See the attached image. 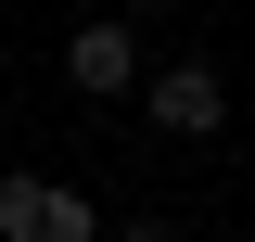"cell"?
<instances>
[{
    "label": "cell",
    "mask_w": 255,
    "mask_h": 242,
    "mask_svg": "<svg viewBox=\"0 0 255 242\" xmlns=\"http://www.w3.org/2000/svg\"><path fill=\"white\" fill-rule=\"evenodd\" d=\"M64 77H77L90 102L140 90V26H128V13H102V26H77V38H64Z\"/></svg>",
    "instance_id": "cell-3"
},
{
    "label": "cell",
    "mask_w": 255,
    "mask_h": 242,
    "mask_svg": "<svg viewBox=\"0 0 255 242\" xmlns=\"http://www.w3.org/2000/svg\"><path fill=\"white\" fill-rule=\"evenodd\" d=\"M0 242H102V204L77 179H0Z\"/></svg>",
    "instance_id": "cell-2"
},
{
    "label": "cell",
    "mask_w": 255,
    "mask_h": 242,
    "mask_svg": "<svg viewBox=\"0 0 255 242\" xmlns=\"http://www.w3.org/2000/svg\"><path fill=\"white\" fill-rule=\"evenodd\" d=\"M102 242H179V230H166V217H115Z\"/></svg>",
    "instance_id": "cell-4"
},
{
    "label": "cell",
    "mask_w": 255,
    "mask_h": 242,
    "mask_svg": "<svg viewBox=\"0 0 255 242\" xmlns=\"http://www.w3.org/2000/svg\"><path fill=\"white\" fill-rule=\"evenodd\" d=\"M140 115H153L166 140H217V127H230V64H204V51L140 64Z\"/></svg>",
    "instance_id": "cell-1"
},
{
    "label": "cell",
    "mask_w": 255,
    "mask_h": 242,
    "mask_svg": "<svg viewBox=\"0 0 255 242\" xmlns=\"http://www.w3.org/2000/svg\"><path fill=\"white\" fill-rule=\"evenodd\" d=\"M115 13H166V0H115Z\"/></svg>",
    "instance_id": "cell-5"
}]
</instances>
